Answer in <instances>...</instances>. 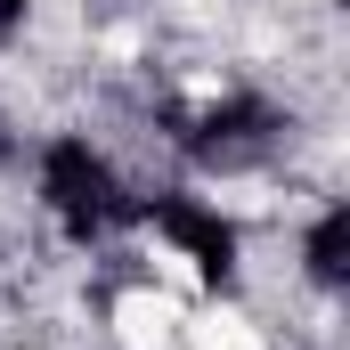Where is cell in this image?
<instances>
[{
    "mask_svg": "<svg viewBox=\"0 0 350 350\" xmlns=\"http://www.w3.org/2000/svg\"><path fill=\"white\" fill-rule=\"evenodd\" d=\"M114 334H122V350H172L179 342V301L172 293H122L114 301Z\"/></svg>",
    "mask_w": 350,
    "mask_h": 350,
    "instance_id": "1",
    "label": "cell"
},
{
    "mask_svg": "<svg viewBox=\"0 0 350 350\" xmlns=\"http://www.w3.org/2000/svg\"><path fill=\"white\" fill-rule=\"evenodd\" d=\"M179 334H187V350H269L261 326L237 310H196V318H179Z\"/></svg>",
    "mask_w": 350,
    "mask_h": 350,
    "instance_id": "2",
    "label": "cell"
}]
</instances>
